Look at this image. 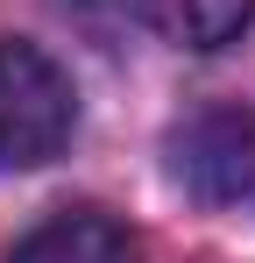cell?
I'll return each mask as SVG.
<instances>
[{"label":"cell","instance_id":"cell-1","mask_svg":"<svg viewBox=\"0 0 255 263\" xmlns=\"http://www.w3.org/2000/svg\"><path fill=\"white\" fill-rule=\"evenodd\" d=\"M78 128V92L22 36H0V171H36L50 164Z\"/></svg>","mask_w":255,"mask_h":263},{"label":"cell","instance_id":"cell-2","mask_svg":"<svg viewBox=\"0 0 255 263\" xmlns=\"http://www.w3.org/2000/svg\"><path fill=\"white\" fill-rule=\"evenodd\" d=\"M170 178L206 199V206H234L255 199V107H206L170 135Z\"/></svg>","mask_w":255,"mask_h":263},{"label":"cell","instance_id":"cell-3","mask_svg":"<svg viewBox=\"0 0 255 263\" xmlns=\"http://www.w3.org/2000/svg\"><path fill=\"white\" fill-rule=\"evenodd\" d=\"M7 263H142V242L107 206H64V214L36 220L7 249Z\"/></svg>","mask_w":255,"mask_h":263},{"label":"cell","instance_id":"cell-4","mask_svg":"<svg viewBox=\"0 0 255 263\" xmlns=\"http://www.w3.org/2000/svg\"><path fill=\"white\" fill-rule=\"evenodd\" d=\"M142 22L184 50H220L255 22V0H135Z\"/></svg>","mask_w":255,"mask_h":263}]
</instances>
